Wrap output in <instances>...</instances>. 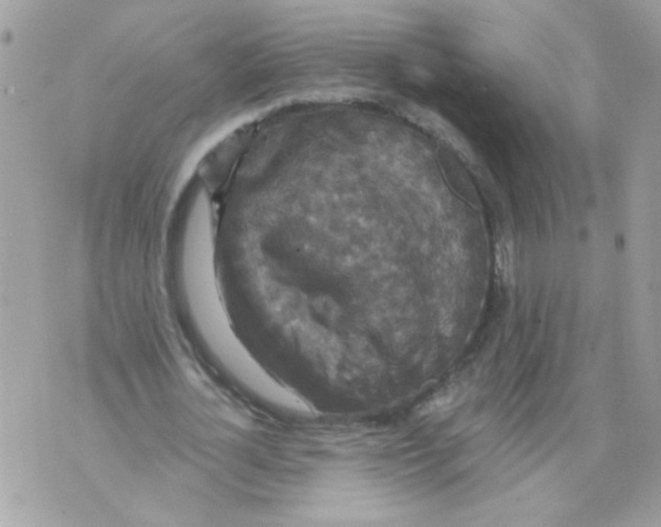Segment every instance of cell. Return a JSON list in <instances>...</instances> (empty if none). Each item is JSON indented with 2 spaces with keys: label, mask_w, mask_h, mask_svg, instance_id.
Instances as JSON below:
<instances>
[{
  "label": "cell",
  "mask_w": 661,
  "mask_h": 527,
  "mask_svg": "<svg viewBox=\"0 0 661 527\" xmlns=\"http://www.w3.org/2000/svg\"><path fill=\"white\" fill-rule=\"evenodd\" d=\"M497 272L503 281H512L514 279L515 271V255H514L513 246L507 241H502L499 244L496 255Z\"/></svg>",
  "instance_id": "cell-1"
}]
</instances>
